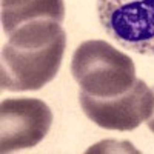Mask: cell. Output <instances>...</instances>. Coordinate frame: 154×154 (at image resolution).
Here are the masks:
<instances>
[{"label": "cell", "mask_w": 154, "mask_h": 154, "mask_svg": "<svg viewBox=\"0 0 154 154\" xmlns=\"http://www.w3.org/2000/svg\"><path fill=\"white\" fill-rule=\"evenodd\" d=\"M53 123V112L38 99H5L0 103V151L14 152L40 143Z\"/></svg>", "instance_id": "cell-5"}, {"label": "cell", "mask_w": 154, "mask_h": 154, "mask_svg": "<svg viewBox=\"0 0 154 154\" xmlns=\"http://www.w3.org/2000/svg\"><path fill=\"white\" fill-rule=\"evenodd\" d=\"M146 125H148V128L154 133V109H152V114H151V117L146 120Z\"/></svg>", "instance_id": "cell-7"}, {"label": "cell", "mask_w": 154, "mask_h": 154, "mask_svg": "<svg viewBox=\"0 0 154 154\" xmlns=\"http://www.w3.org/2000/svg\"><path fill=\"white\" fill-rule=\"evenodd\" d=\"M79 100L83 112L93 123L114 131L136 130L151 117L154 109V93L140 79L120 96L99 99L80 91Z\"/></svg>", "instance_id": "cell-4"}, {"label": "cell", "mask_w": 154, "mask_h": 154, "mask_svg": "<svg viewBox=\"0 0 154 154\" xmlns=\"http://www.w3.org/2000/svg\"><path fill=\"white\" fill-rule=\"evenodd\" d=\"M62 23L38 19L22 25L2 48L0 86L12 93L37 91L57 75L65 54Z\"/></svg>", "instance_id": "cell-1"}, {"label": "cell", "mask_w": 154, "mask_h": 154, "mask_svg": "<svg viewBox=\"0 0 154 154\" xmlns=\"http://www.w3.org/2000/svg\"><path fill=\"white\" fill-rule=\"evenodd\" d=\"M105 32L125 49L154 56V0H97Z\"/></svg>", "instance_id": "cell-3"}, {"label": "cell", "mask_w": 154, "mask_h": 154, "mask_svg": "<svg viewBox=\"0 0 154 154\" xmlns=\"http://www.w3.org/2000/svg\"><path fill=\"white\" fill-rule=\"evenodd\" d=\"M38 19L63 23V0H2V28L8 35L22 25Z\"/></svg>", "instance_id": "cell-6"}, {"label": "cell", "mask_w": 154, "mask_h": 154, "mask_svg": "<svg viewBox=\"0 0 154 154\" xmlns=\"http://www.w3.org/2000/svg\"><path fill=\"white\" fill-rule=\"evenodd\" d=\"M71 74L80 91L99 99L120 96L137 80L130 56L105 40H86L77 46L71 60Z\"/></svg>", "instance_id": "cell-2"}]
</instances>
